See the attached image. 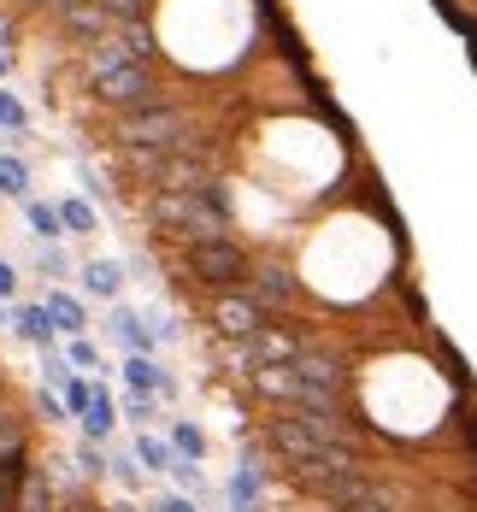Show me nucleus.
Segmentation results:
<instances>
[{
  "mask_svg": "<svg viewBox=\"0 0 477 512\" xmlns=\"http://www.w3.org/2000/svg\"><path fill=\"white\" fill-rule=\"evenodd\" d=\"M6 42H12V30H6V24H0V53H6Z\"/></svg>",
  "mask_w": 477,
  "mask_h": 512,
  "instance_id": "obj_38",
  "label": "nucleus"
},
{
  "mask_svg": "<svg viewBox=\"0 0 477 512\" xmlns=\"http://www.w3.org/2000/svg\"><path fill=\"white\" fill-rule=\"evenodd\" d=\"M77 465H83V477H95V471H106L101 448H83V454H77Z\"/></svg>",
  "mask_w": 477,
  "mask_h": 512,
  "instance_id": "obj_30",
  "label": "nucleus"
},
{
  "mask_svg": "<svg viewBox=\"0 0 477 512\" xmlns=\"http://www.w3.org/2000/svg\"><path fill=\"white\" fill-rule=\"evenodd\" d=\"M0 195H18V201H30V165L12 154H0Z\"/></svg>",
  "mask_w": 477,
  "mask_h": 512,
  "instance_id": "obj_15",
  "label": "nucleus"
},
{
  "mask_svg": "<svg viewBox=\"0 0 477 512\" xmlns=\"http://www.w3.org/2000/svg\"><path fill=\"white\" fill-rule=\"evenodd\" d=\"M0 124H6V130H24V124H30V112L12 101V95H0Z\"/></svg>",
  "mask_w": 477,
  "mask_h": 512,
  "instance_id": "obj_26",
  "label": "nucleus"
},
{
  "mask_svg": "<svg viewBox=\"0 0 477 512\" xmlns=\"http://www.w3.org/2000/svg\"><path fill=\"white\" fill-rule=\"evenodd\" d=\"M265 442L295 465H360V454L348 442H330L324 430H313L307 418H265Z\"/></svg>",
  "mask_w": 477,
  "mask_h": 512,
  "instance_id": "obj_1",
  "label": "nucleus"
},
{
  "mask_svg": "<svg viewBox=\"0 0 477 512\" xmlns=\"http://www.w3.org/2000/svg\"><path fill=\"white\" fill-rule=\"evenodd\" d=\"M36 412H42V418H53V424H59V418H65V401H53V395H36Z\"/></svg>",
  "mask_w": 477,
  "mask_h": 512,
  "instance_id": "obj_31",
  "label": "nucleus"
},
{
  "mask_svg": "<svg viewBox=\"0 0 477 512\" xmlns=\"http://www.w3.org/2000/svg\"><path fill=\"white\" fill-rule=\"evenodd\" d=\"M171 471H177V483H183V489H201V471H195V460H177Z\"/></svg>",
  "mask_w": 477,
  "mask_h": 512,
  "instance_id": "obj_29",
  "label": "nucleus"
},
{
  "mask_svg": "<svg viewBox=\"0 0 477 512\" xmlns=\"http://www.w3.org/2000/svg\"><path fill=\"white\" fill-rule=\"evenodd\" d=\"M24 212H30V230L42 236V242H53L65 224H59V206H48V201H24Z\"/></svg>",
  "mask_w": 477,
  "mask_h": 512,
  "instance_id": "obj_17",
  "label": "nucleus"
},
{
  "mask_svg": "<svg viewBox=\"0 0 477 512\" xmlns=\"http://www.w3.org/2000/svg\"><path fill=\"white\" fill-rule=\"evenodd\" d=\"M12 289H18V265H6V259H0V295H12Z\"/></svg>",
  "mask_w": 477,
  "mask_h": 512,
  "instance_id": "obj_33",
  "label": "nucleus"
},
{
  "mask_svg": "<svg viewBox=\"0 0 477 512\" xmlns=\"http://www.w3.org/2000/svg\"><path fill=\"white\" fill-rule=\"evenodd\" d=\"M112 418H118V407H112V395H95V407L83 412V430L101 442V436H112Z\"/></svg>",
  "mask_w": 477,
  "mask_h": 512,
  "instance_id": "obj_18",
  "label": "nucleus"
},
{
  "mask_svg": "<svg viewBox=\"0 0 477 512\" xmlns=\"http://www.w3.org/2000/svg\"><path fill=\"white\" fill-rule=\"evenodd\" d=\"M30 471H36V465H30V448H18V454H6V460H0V512H18Z\"/></svg>",
  "mask_w": 477,
  "mask_h": 512,
  "instance_id": "obj_8",
  "label": "nucleus"
},
{
  "mask_svg": "<svg viewBox=\"0 0 477 512\" xmlns=\"http://www.w3.org/2000/svg\"><path fill=\"white\" fill-rule=\"evenodd\" d=\"M59 24H65V30H71V36H77L83 48H89V42H101V36H112V30H118V24L106 18V12L95 6V0H71V6L59 12Z\"/></svg>",
  "mask_w": 477,
  "mask_h": 512,
  "instance_id": "obj_7",
  "label": "nucleus"
},
{
  "mask_svg": "<svg viewBox=\"0 0 477 512\" xmlns=\"http://www.w3.org/2000/svg\"><path fill=\"white\" fill-rule=\"evenodd\" d=\"M124 377L136 383V395H148V389H159V395H177V383H171V377H165L148 354H130V359H124Z\"/></svg>",
  "mask_w": 477,
  "mask_h": 512,
  "instance_id": "obj_10",
  "label": "nucleus"
},
{
  "mask_svg": "<svg viewBox=\"0 0 477 512\" xmlns=\"http://www.w3.org/2000/svg\"><path fill=\"white\" fill-rule=\"evenodd\" d=\"M171 442H177V454H183V460H201V454H207V442H201V430H195V424H177V430H171Z\"/></svg>",
  "mask_w": 477,
  "mask_h": 512,
  "instance_id": "obj_22",
  "label": "nucleus"
},
{
  "mask_svg": "<svg viewBox=\"0 0 477 512\" xmlns=\"http://www.w3.org/2000/svg\"><path fill=\"white\" fill-rule=\"evenodd\" d=\"M348 512H389V507H377V501H354Z\"/></svg>",
  "mask_w": 477,
  "mask_h": 512,
  "instance_id": "obj_36",
  "label": "nucleus"
},
{
  "mask_svg": "<svg viewBox=\"0 0 477 512\" xmlns=\"http://www.w3.org/2000/svg\"><path fill=\"white\" fill-rule=\"evenodd\" d=\"M0 71H6V53H0Z\"/></svg>",
  "mask_w": 477,
  "mask_h": 512,
  "instance_id": "obj_40",
  "label": "nucleus"
},
{
  "mask_svg": "<svg viewBox=\"0 0 477 512\" xmlns=\"http://www.w3.org/2000/svg\"><path fill=\"white\" fill-rule=\"evenodd\" d=\"M89 407H95V389H89V383H77V377H65V412H77V418H83Z\"/></svg>",
  "mask_w": 477,
  "mask_h": 512,
  "instance_id": "obj_23",
  "label": "nucleus"
},
{
  "mask_svg": "<svg viewBox=\"0 0 477 512\" xmlns=\"http://www.w3.org/2000/svg\"><path fill=\"white\" fill-rule=\"evenodd\" d=\"M95 83V95H101L106 106H118V112H136V106H154V101H165L154 89V77H148V65H106V71H95L89 77Z\"/></svg>",
  "mask_w": 477,
  "mask_h": 512,
  "instance_id": "obj_3",
  "label": "nucleus"
},
{
  "mask_svg": "<svg viewBox=\"0 0 477 512\" xmlns=\"http://www.w3.org/2000/svg\"><path fill=\"white\" fill-rule=\"evenodd\" d=\"M18 448H24V418L0 407V460H6V454H18Z\"/></svg>",
  "mask_w": 477,
  "mask_h": 512,
  "instance_id": "obj_20",
  "label": "nucleus"
},
{
  "mask_svg": "<svg viewBox=\"0 0 477 512\" xmlns=\"http://www.w3.org/2000/svg\"><path fill=\"white\" fill-rule=\"evenodd\" d=\"M36 265H42V271H48V277H71V259L59 254V248H53V242H42V248H36Z\"/></svg>",
  "mask_w": 477,
  "mask_h": 512,
  "instance_id": "obj_25",
  "label": "nucleus"
},
{
  "mask_svg": "<svg viewBox=\"0 0 477 512\" xmlns=\"http://www.w3.org/2000/svg\"><path fill=\"white\" fill-rule=\"evenodd\" d=\"M112 24H142V12H148V0H95Z\"/></svg>",
  "mask_w": 477,
  "mask_h": 512,
  "instance_id": "obj_21",
  "label": "nucleus"
},
{
  "mask_svg": "<svg viewBox=\"0 0 477 512\" xmlns=\"http://www.w3.org/2000/svg\"><path fill=\"white\" fill-rule=\"evenodd\" d=\"M83 289L101 295V301H118V289H124V265H112V259H89V265H83Z\"/></svg>",
  "mask_w": 477,
  "mask_h": 512,
  "instance_id": "obj_9",
  "label": "nucleus"
},
{
  "mask_svg": "<svg viewBox=\"0 0 477 512\" xmlns=\"http://www.w3.org/2000/svg\"><path fill=\"white\" fill-rule=\"evenodd\" d=\"M53 512H95V507H89L83 495H71V501H53Z\"/></svg>",
  "mask_w": 477,
  "mask_h": 512,
  "instance_id": "obj_35",
  "label": "nucleus"
},
{
  "mask_svg": "<svg viewBox=\"0 0 477 512\" xmlns=\"http://www.w3.org/2000/svg\"><path fill=\"white\" fill-rule=\"evenodd\" d=\"M112 512H142V507H130V501H118V507H112Z\"/></svg>",
  "mask_w": 477,
  "mask_h": 512,
  "instance_id": "obj_39",
  "label": "nucleus"
},
{
  "mask_svg": "<svg viewBox=\"0 0 477 512\" xmlns=\"http://www.w3.org/2000/svg\"><path fill=\"white\" fill-rule=\"evenodd\" d=\"M106 330H112V336H118V342H124L130 354H148V348H154V336L142 330V318H136L130 307H112V318H106Z\"/></svg>",
  "mask_w": 477,
  "mask_h": 512,
  "instance_id": "obj_11",
  "label": "nucleus"
},
{
  "mask_svg": "<svg viewBox=\"0 0 477 512\" xmlns=\"http://www.w3.org/2000/svg\"><path fill=\"white\" fill-rule=\"evenodd\" d=\"M212 330L224 336V342H248L254 330H265V312L242 295V289H230V295H218L212 301Z\"/></svg>",
  "mask_w": 477,
  "mask_h": 512,
  "instance_id": "obj_4",
  "label": "nucleus"
},
{
  "mask_svg": "<svg viewBox=\"0 0 477 512\" xmlns=\"http://www.w3.org/2000/svg\"><path fill=\"white\" fill-rule=\"evenodd\" d=\"M59 224H65L71 236H95V206L71 195V201H59Z\"/></svg>",
  "mask_w": 477,
  "mask_h": 512,
  "instance_id": "obj_16",
  "label": "nucleus"
},
{
  "mask_svg": "<svg viewBox=\"0 0 477 512\" xmlns=\"http://www.w3.org/2000/svg\"><path fill=\"white\" fill-rule=\"evenodd\" d=\"M124 412H130V418H154V401H148V395H130Z\"/></svg>",
  "mask_w": 477,
  "mask_h": 512,
  "instance_id": "obj_32",
  "label": "nucleus"
},
{
  "mask_svg": "<svg viewBox=\"0 0 477 512\" xmlns=\"http://www.w3.org/2000/svg\"><path fill=\"white\" fill-rule=\"evenodd\" d=\"M12 330L24 342H36V348H53V312L48 307H18L12 312Z\"/></svg>",
  "mask_w": 477,
  "mask_h": 512,
  "instance_id": "obj_12",
  "label": "nucleus"
},
{
  "mask_svg": "<svg viewBox=\"0 0 477 512\" xmlns=\"http://www.w3.org/2000/svg\"><path fill=\"white\" fill-rule=\"evenodd\" d=\"M106 471H112L124 489H142V465L130 460V454H112V460H106Z\"/></svg>",
  "mask_w": 477,
  "mask_h": 512,
  "instance_id": "obj_24",
  "label": "nucleus"
},
{
  "mask_svg": "<svg viewBox=\"0 0 477 512\" xmlns=\"http://www.w3.org/2000/svg\"><path fill=\"white\" fill-rule=\"evenodd\" d=\"M36 6H48V12H65V6H71V0H36Z\"/></svg>",
  "mask_w": 477,
  "mask_h": 512,
  "instance_id": "obj_37",
  "label": "nucleus"
},
{
  "mask_svg": "<svg viewBox=\"0 0 477 512\" xmlns=\"http://www.w3.org/2000/svg\"><path fill=\"white\" fill-rule=\"evenodd\" d=\"M71 365H83V371H95L101 354H95V342H83V336H71Z\"/></svg>",
  "mask_w": 477,
  "mask_h": 512,
  "instance_id": "obj_27",
  "label": "nucleus"
},
{
  "mask_svg": "<svg viewBox=\"0 0 477 512\" xmlns=\"http://www.w3.org/2000/svg\"><path fill=\"white\" fill-rule=\"evenodd\" d=\"M154 512H195V501H183V495H165Z\"/></svg>",
  "mask_w": 477,
  "mask_h": 512,
  "instance_id": "obj_34",
  "label": "nucleus"
},
{
  "mask_svg": "<svg viewBox=\"0 0 477 512\" xmlns=\"http://www.w3.org/2000/svg\"><path fill=\"white\" fill-rule=\"evenodd\" d=\"M112 42H118V53H124L130 65H148V59H154V36H148V24H118Z\"/></svg>",
  "mask_w": 477,
  "mask_h": 512,
  "instance_id": "obj_13",
  "label": "nucleus"
},
{
  "mask_svg": "<svg viewBox=\"0 0 477 512\" xmlns=\"http://www.w3.org/2000/svg\"><path fill=\"white\" fill-rule=\"evenodd\" d=\"M189 271H195V283H207V289H218V295H230V289L248 283L254 259H248V248H242L236 236H218V242H195V248H189Z\"/></svg>",
  "mask_w": 477,
  "mask_h": 512,
  "instance_id": "obj_2",
  "label": "nucleus"
},
{
  "mask_svg": "<svg viewBox=\"0 0 477 512\" xmlns=\"http://www.w3.org/2000/svg\"><path fill=\"white\" fill-rule=\"evenodd\" d=\"M295 371L313 383V389H324L330 401H342L348 395V371H342V359H330V354H313V348H301L295 354Z\"/></svg>",
  "mask_w": 477,
  "mask_h": 512,
  "instance_id": "obj_6",
  "label": "nucleus"
},
{
  "mask_svg": "<svg viewBox=\"0 0 477 512\" xmlns=\"http://www.w3.org/2000/svg\"><path fill=\"white\" fill-rule=\"evenodd\" d=\"M0 318H6V307H0Z\"/></svg>",
  "mask_w": 477,
  "mask_h": 512,
  "instance_id": "obj_41",
  "label": "nucleus"
},
{
  "mask_svg": "<svg viewBox=\"0 0 477 512\" xmlns=\"http://www.w3.org/2000/svg\"><path fill=\"white\" fill-rule=\"evenodd\" d=\"M48 312H53V330H65V336H83V324H89L83 301L77 295H59V289L48 295Z\"/></svg>",
  "mask_w": 477,
  "mask_h": 512,
  "instance_id": "obj_14",
  "label": "nucleus"
},
{
  "mask_svg": "<svg viewBox=\"0 0 477 512\" xmlns=\"http://www.w3.org/2000/svg\"><path fill=\"white\" fill-rule=\"evenodd\" d=\"M136 460L148 465V471H171V465H177V454H171L159 436H142V442H136Z\"/></svg>",
  "mask_w": 477,
  "mask_h": 512,
  "instance_id": "obj_19",
  "label": "nucleus"
},
{
  "mask_svg": "<svg viewBox=\"0 0 477 512\" xmlns=\"http://www.w3.org/2000/svg\"><path fill=\"white\" fill-rule=\"evenodd\" d=\"M230 495H236V501L248 507V501L260 495V477H254V471H236V483H230Z\"/></svg>",
  "mask_w": 477,
  "mask_h": 512,
  "instance_id": "obj_28",
  "label": "nucleus"
},
{
  "mask_svg": "<svg viewBox=\"0 0 477 512\" xmlns=\"http://www.w3.org/2000/svg\"><path fill=\"white\" fill-rule=\"evenodd\" d=\"M242 295H248L260 312H277V307H289V301L301 295V283H295L283 265H254V271H248V283H242Z\"/></svg>",
  "mask_w": 477,
  "mask_h": 512,
  "instance_id": "obj_5",
  "label": "nucleus"
}]
</instances>
